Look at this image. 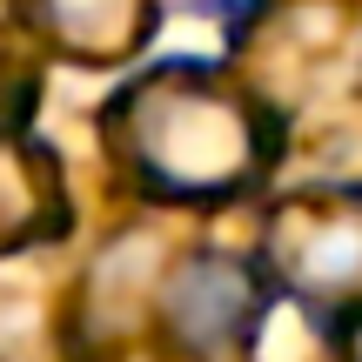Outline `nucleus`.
I'll return each mask as SVG.
<instances>
[{
    "label": "nucleus",
    "mask_w": 362,
    "mask_h": 362,
    "mask_svg": "<svg viewBox=\"0 0 362 362\" xmlns=\"http://www.w3.org/2000/svg\"><path fill=\"white\" fill-rule=\"evenodd\" d=\"M107 141L128 181L155 202H221L275 161V115L248 94L221 88L215 67L181 61L155 67L115 94Z\"/></svg>",
    "instance_id": "1"
},
{
    "label": "nucleus",
    "mask_w": 362,
    "mask_h": 362,
    "mask_svg": "<svg viewBox=\"0 0 362 362\" xmlns=\"http://www.w3.org/2000/svg\"><path fill=\"white\" fill-rule=\"evenodd\" d=\"M262 309H269V288L235 255H194V262H181L168 275V288H161L168 349L188 356V362H235L255 342Z\"/></svg>",
    "instance_id": "2"
},
{
    "label": "nucleus",
    "mask_w": 362,
    "mask_h": 362,
    "mask_svg": "<svg viewBox=\"0 0 362 362\" xmlns=\"http://www.w3.org/2000/svg\"><path fill=\"white\" fill-rule=\"evenodd\" d=\"M47 34L61 40V54L81 61H107V54H134L155 27L148 0H34Z\"/></svg>",
    "instance_id": "3"
},
{
    "label": "nucleus",
    "mask_w": 362,
    "mask_h": 362,
    "mask_svg": "<svg viewBox=\"0 0 362 362\" xmlns=\"http://www.w3.org/2000/svg\"><path fill=\"white\" fill-rule=\"evenodd\" d=\"M228 7H248V0H228Z\"/></svg>",
    "instance_id": "4"
}]
</instances>
